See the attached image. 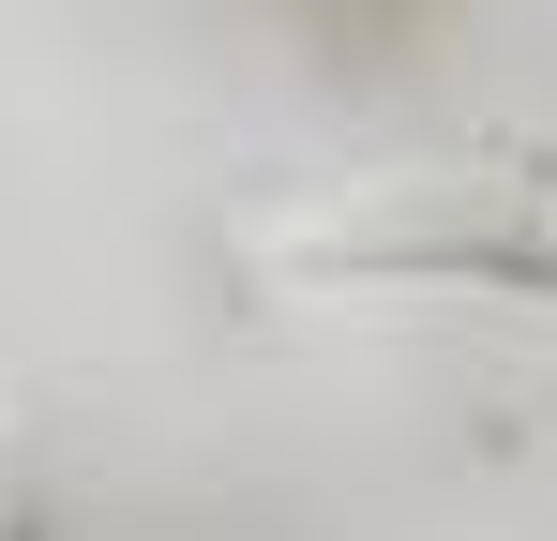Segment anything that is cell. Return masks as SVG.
<instances>
[{"instance_id": "cell-1", "label": "cell", "mask_w": 557, "mask_h": 541, "mask_svg": "<svg viewBox=\"0 0 557 541\" xmlns=\"http://www.w3.org/2000/svg\"><path fill=\"white\" fill-rule=\"evenodd\" d=\"M347 256L407 270H497V286H557V151H467V166H392L347 211Z\"/></svg>"}]
</instances>
